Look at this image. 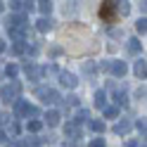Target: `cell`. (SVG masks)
<instances>
[{"mask_svg":"<svg viewBox=\"0 0 147 147\" xmlns=\"http://www.w3.org/2000/svg\"><path fill=\"white\" fill-rule=\"evenodd\" d=\"M22 95V83L19 81H10V86H3L0 88V100L5 105H14Z\"/></svg>","mask_w":147,"mask_h":147,"instance_id":"1","label":"cell"},{"mask_svg":"<svg viewBox=\"0 0 147 147\" xmlns=\"http://www.w3.org/2000/svg\"><path fill=\"white\" fill-rule=\"evenodd\" d=\"M100 17L105 19L107 26H114L119 14H116V3H112V0H107V3H102V7H100Z\"/></svg>","mask_w":147,"mask_h":147,"instance_id":"2","label":"cell"},{"mask_svg":"<svg viewBox=\"0 0 147 147\" xmlns=\"http://www.w3.org/2000/svg\"><path fill=\"white\" fill-rule=\"evenodd\" d=\"M36 95H38V100H40L43 105H57L59 97H62L55 88H38V90H36Z\"/></svg>","mask_w":147,"mask_h":147,"instance_id":"3","label":"cell"},{"mask_svg":"<svg viewBox=\"0 0 147 147\" xmlns=\"http://www.w3.org/2000/svg\"><path fill=\"white\" fill-rule=\"evenodd\" d=\"M24 74H26V78H29L31 83H38V81L43 78L40 76V67L36 62H24Z\"/></svg>","mask_w":147,"mask_h":147,"instance_id":"4","label":"cell"},{"mask_svg":"<svg viewBox=\"0 0 147 147\" xmlns=\"http://www.w3.org/2000/svg\"><path fill=\"white\" fill-rule=\"evenodd\" d=\"M57 78H59V86H62V88H67V90H74V88L78 86V78L74 76L71 71H59V76H57Z\"/></svg>","mask_w":147,"mask_h":147,"instance_id":"5","label":"cell"},{"mask_svg":"<svg viewBox=\"0 0 147 147\" xmlns=\"http://www.w3.org/2000/svg\"><path fill=\"white\" fill-rule=\"evenodd\" d=\"M7 33H10V38L17 40H26V36H29V24H22V26H10L7 29Z\"/></svg>","mask_w":147,"mask_h":147,"instance_id":"6","label":"cell"},{"mask_svg":"<svg viewBox=\"0 0 147 147\" xmlns=\"http://www.w3.org/2000/svg\"><path fill=\"white\" fill-rule=\"evenodd\" d=\"M126 71H128L126 62H121V59H112V64H109V74H112L114 78H123Z\"/></svg>","mask_w":147,"mask_h":147,"instance_id":"7","label":"cell"},{"mask_svg":"<svg viewBox=\"0 0 147 147\" xmlns=\"http://www.w3.org/2000/svg\"><path fill=\"white\" fill-rule=\"evenodd\" d=\"M64 138L67 140H78L81 138V126H76L74 121H67L64 123Z\"/></svg>","mask_w":147,"mask_h":147,"instance_id":"8","label":"cell"},{"mask_svg":"<svg viewBox=\"0 0 147 147\" xmlns=\"http://www.w3.org/2000/svg\"><path fill=\"white\" fill-rule=\"evenodd\" d=\"M59 119H62V114L57 112V109H48V112H45V123H48L50 128L59 126Z\"/></svg>","mask_w":147,"mask_h":147,"instance_id":"9","label":"cell"},{"mask_svg":"<svg viewBox=\"0 0 147 147\" xmlns=\"http://www.w3.org/2000/svg\"><path fill=\"white\" fill-rule=\"evenodd\" d=\"M131 128H133V121H131V119H123V121H119V123L114 126V133H116V135H126Z\"/></svg>","mask_w":147,"mask_h":147,"instance_id":"10","label":"cell"},{"mask_svg":"<svg viewBox=\"0 0 147 147\" xmlns=\"http://www.w3.org/2000/svg\"><path fill=\"white\" fill-rule=\"evenodd\" d=\"M114 102H116L114 107H119V109L128 105V95H126V90H114Z\"/></svg>","mask_w":147,"mask_h":147,"instance_id":"11","label":"cell"},{"mask_svg":"<svg viewBox=\"0 0 147 147\" xmlns=\"http://www.w3.org/2000/svg\"><path fill=\"white\" fill-rule=\"evenodd\" d=\"M36 29H38L40 33H45V31H50V29H52V19H50V17H40V19L36 22Z\"/></svg>","mask_w":147,"mask_h":147,"instance_id":"12","label":"cell"},{"mask_svg":"<svg viewBox=\"0 0 147 147\" xmlns=\"http://www.w3.org/2000/svg\"><path fill=\"white\" fill-rule=\"evenodd\" d=\"M71 121L76 123V126L88 123V121H90V112H88V109H78V112H76V119H71Z\"/></svg>","mask_w":147,"mask_h":147,"instance_id":"13","label":"cell"},{"mask_svg":"<svg viewBox=\"0 0 147 147\" xmlns=\"http://www.w3.org/2000/svg\"><path fill=\"white\" fill-rule=\"evenodd\" d=\"M133 71H135L138 78H145V76H147V62H145V59H138L135 67H133Z\"/></svg>","mask_w":147,"mask_h":147,"instance_id":"14","label":"cell"},{"mask_svg":"<svg viewBox=\"0 0 147 147\" xmlns=\"http://www.w3.org/2000/svg\"><path fill=\"white\" fill-rule=\"evenodd\" d=\"M62 109H69V107H78V97L76 95H67V97H59Z\"/></svg>","mask_w":147,"mask_h":147,"instance_id":"15","label":"cell"},{"mask_svg":"<svg viewBox=\"0 0 147 147\" xmlns=\"http://www.w3.org/2000/svg\"><path fill=\"white\" fill-rule=\"evenodd\" d=\"M36 5H38V12L43 17H50V12H52V3L50 0H40V3H36Z\"/></svg>","mask_w":147,"mask_h":147,"instance_id":"16","label":"cell"},{"mask_svg":"<svg viewBox=\"0 0 147 147\" xmlns=\"http://www.w3.org/2000/svg\"><path fill=\"white\" fill-rule=\"evenodd\" d=\"M26 107H29V102H24V100H17L14 102V116L17 119H22L26 114Z\"/></svg>","mask_w":147,"mask_h":147,"instance_id":"17","label":"cell"},{"mask_svg":"<svg viewBox=\"0 0 147 147\" xmlns=\"http://www.w3.org/2000/svg\"><path fill=\"white\" fill-rule=\"evenodd\" d=\"M7 133H10V138H17L22 133V126H19V121H17V119H12L10 123H7Z\"/></svg>","mask_w":147,"mask_h":147,"instance_id":"18","label":"cell"},{"mask_svg":"<svg viewBox=\"0 0 147 147\" xmlns=\"http://www.w3.org/2000/svg\"><path fill=\"white\" fill-rule=\"evenodd\" d=\"M95 107L97 109H105L107 107V93H105V90H97V93H95Z\"/></svg>","mask_w":147,"mask_h":147,"instance_id":"19","label":"cell"},{"mask_svg":"<svg viewBox=\"0 0 147 147\" xmlns=\"http://www.w3.org/2000/svg\"><path fill=\"white\" fill-rule=\"evenodd\" d=\"M40 76H59V69L55 67V64H45L40 69Z\"/></svg>","mask_w":147,"mask_h":147,"instance_id":"20","label":"cell"},{"mask_svg":"<svg viewBox=\"0 0 147 147\" xmlns=\"http://www.w3.org/2000/svg\"><path fill=\"white\" fill-rule=\"evenodd\" d=\"M26 45H29L26 40H17L12 48H10V52H12V55H24V52H26Z\"/></svg>","mask_w":147,"mask_h":147,"instance_id":"21","label":"cell"},{"mask_svg":"<svg viewBox=\"0 0 147 147\" xmlns=\"http://www.w3.org/2000/svg\"><path fill=\"white\" fill-rule=\"evenodd\" d=\"M81 69H83V74H86L88 78H95V71H97V67H95L93 62H83V67H81Z\"/></svg>","mask_w":147,"mask_h":147,"instance_id":"22","label":"cell"},{"mask_svg":"<svg viewBox=\"0 0 147 147\" xmlns=\"http://www.w3.org/2000/svg\"><path fill=\"white\" fill-rule=\"evenodd\" d=\"M3 74H5V76H10L12 81L17 78V74H19V67H17V64H7V67L3 69Z\"/></svg>","mask_w":147,"mask_h":147,"instance_id":"23","label":"cell"},{"mask_svg":"<svg viewBox=\"0 0 147 147\" xmlns=\"http://www.w3.org/2000/svg\"><path fill=\"white\" fill-rule=\"evenodd\" d=\"M90 131L93 133H105V121H100V119H95V121H88Z\"/></svg>","mask_w":147,"mask_h":147,"instance_id":"24","label":"cell"},{"mask_svg":"<svg viewBox=\"0 0 147 147\" xmlns=\"http://www.w3.org/2000/svg\"><path fill=\"white\" fill-rule=\"evenodd\" d=\"M102 114H105L107 119H116V116H119V107H114V105H107V107L102 109Z\"/></svg>","mask_w":147,"mask_h":147,"instance_id":"25","label":"cell"},{"mask_svg":"<svg viewBox=\"0 0 147 147\" xmlns=\"http://www.w3.org/2000/svg\"><path fill=\"white\" fill-rule=\"evenodd\" d=\"M40 128H43V121H38V119H33V121L26 123V131H29V133H38Z\"/></svg>","mask_w":147,"mask_h":147,"instance_id":"26","label":"cell"},{"mask_svg":"<svg viewBox=\"0 0 147 147\" xmlns=\"http://www.w3.org/2000/svg\"><path fill=\"white\" fill-rule=\"evenodd\" d=\"M128 52H131V55H138V52H140V40H138V38H131V40H128Z\"/></svg>","mask_w":147,"mask_h":147,"instance_id":"27","label":"cell"},{"mask_svg":"<svg viewBox=\"0 0 147 147\" xmlns=\"http://www.w3.org/2000/svg\"><path fill=\"white\" fill-rule=\"evenodd\" d=\"M135 31L138 33H145L147 31V19H145V17H140V19L135 22Z\"/></svg>","mask_w":147,"mask_h":147,"instance_id":"28","label":"cell"},{"mask_svg":"<svg viewBox=\"0 0 147 147\" xmlns=\"http://www.w3.org/2000/svg\"><path fill=\"white\" fill-rule=\"evenodd\" d=\"M38 114H40V112H38V107H31V105H29V107H26V114H24V116H26V119L31 116V121H33V119L38 116Z\"/></svg>","mask_w":147,"mask_h":147,"instance_id":"29","label":"cell"},{"mask_svg":"<svg viewBox=\"0 0 147 147\" xmlns=\"http://www.w3.org/2000/svg\"><path fill=\"white\" fill-rule=\"evenodd\" d=\"M135 128H138V131H140V135L145 138V133H147V123H145V119H138V121H135Z\"/></svg>","mask_w":147,"mask_h":147,"instance_id":"30","label":"cell"},{"mask_svg":"<svg viewBox=\"0 0 147 147\" xmlns=\"http://www.w3.org/2000/svg\"><path fill=\"white\" fill-rule=\"evenodd\" d=\"M88 147H105V138H95V140H90Z\"/></svg>","mask_w":147,"mask_h":147,"instance_id":"31","label":"cell"},{"mask_svg":"<svg viewBox=\"0 0 147 147\" xmlns=\"http://www.w3.org/2000/svg\"><path fill=\"white\" fill-rule=\"evenodd\" d=\"M109 64H112V59H109V62H102V64H100V71H109Z\"/></svg>","mask_w":147,"mask_h":147,"instance_id":"32","label":"cell"},{"mask_svg":"<svg viewBox=\"0 0 147 147\" xmlns=\"http://www.w3.org/2000/svg\"><path fill=\"white\" fill-rule=\"evenodd\" d=\"M5 147H24V145H22V142H19V140H12V142H7V145H5Z\"/></svg>","mask_w":147,"mask_h":147,"instance_id":"33","label":"cell"},{"mask_svg":"<svg viewBox=\"0 0 147 147\" xmlns=\"http://www.w3.org/2000/svg\"><path fill=\"white\" fill-rule=\"evenodd\" d=\"M5 50H7V43H5L3 38H0V52H5Z\"/></svg>","mask_w":147,"mask_h":147,"instance_id":"34","label":"cell"},{"mask_svg":"<svg viewBox=\"0 0 147 147\" xmlns=\"http://www.w3.org/2000/svg\"><path fill=\"white\" fill-rule=\"evenodd\" d=\"M5 140H7V135H5V131H0V145H3Z\"/></svg>","mask_w":147,"mask_h":147,"instance_id":"35","label":"cell"},{"mask_svg":"<svg viewBox=\"0 0 147 147\" xmlns=\"http://www.w3.org/2000/svg\"><path fill=\"white\" fill-rule=\"evenodd\" d=\"M5 12V3H3V0H0V14H3Z\"/></svg>","mask_w":147,"mask_h":147,"instance_id":"36","label":"cell"},{"mask_svg":"<svg viewBox=\"0 0 147 147\" xmlns=\"http://www.w3.org/2000/svg\"><path fill=\"white\" fill-rule=\"evenodd\" d=\"M0 81H3V69H0Z\"/></svg>","mask_w":147,"mask_h":147,"instance_id":"37","label":"cell"},{"mask_svg":"<svg viewBox=\"0 0 147 147\" xmlns=\"http://www.w3.org/2000/svg\"><path fill=\"white\" fill-rule=\"evenodd\" d=\"M0 121H3V114H0Z\"/></svg>","mask_w":147,"mask_h":147,"instance_id":"38","label":"cell"}]
</instances>
